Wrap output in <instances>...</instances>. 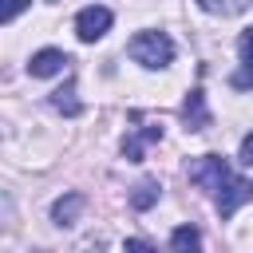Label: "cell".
<instances>
[{"mask_svg":"<svg viewBox=\"0 0 253 253\" xmlns=\"http://www.w3.org/2000/svg\"><path fill=\"white\" fill-rule=\"evenodd\" d=\"M237 55H241L245 71H253V28H245V32L237 36Z\"/></svg>","mask_w":253,"mask_h":253,"instance_id":"cell-12","label":"cell"},{"mask_svg":"<svg viewBox=\"0 0 253 253\" xmlns=\"http://www.w3.org/2000/svg\"><path fill=\"white\" fill-rule=\"evenodd\" d=\"M51 107L55 111H63V115H79L83 107H79V99H75V79H67L59 91H51Z\"/></svg>","mask_w":253,"mask_h":253,"instance_id":"cell-11","label":"cell"},{"mask_svg":"<svg viewBox=\"0 0 253 253\" xmlns=\"http://www.w3.org/2000/svg\"><path fill=\"white\" fill-rule=\"evenodd\" d=\"M111 8H103V4H87L79 16H75V36L83 40V43H95V40H103L107 32H111Z\"/></svg>","mask_w":253,"mask_h":253,"instance_id":"cell-3","label":"cell"},{"mask_svg":"<svg viewBox=\"0 0 253 253\" xmlns=\"http://www.w3.org/2000/svg\"><path fill=\"white\" fill-rule=\"evenodd\" d=\"M67 63H71V59H67L59 47H43V51H36V55L28 59V71H32L36 79H47V75H59Z\"/></svg>","mask_w":253,"mask_h":253,"instance_id":"cell-4","label":"cell"},{"mask_svg":"<svg viewBox=\"0 0 253 253\" xmlns=\"http://www.w3.org/2000/svg\"><path fill=\"white\" fill-rule=\"evenodd\" d=\"M182 119H186V130H206L210 126V107H206V91L194 87L182 103Z\"/></svg>","mask_w":253,"mask_h":253,"instance_id":"cell-5","label":"cell"},{"mask_svg":"<svg viewBox=\"0 0 253 253\" xmlns=\"http://www.w3.org/2000/svg\"><path fill=\"white\" fill-rule=\"evenodd\" d=\"M186 174H190V182H198V186L213 198V206H217L221 217H233L245 202H253V182L241 178L221 154H202V158H194Z\"/></svg>","mask_w":253,"mask_h":253,"instance_id":"cell-1","label":"cell"},{"mask_svg":"<svg viewBox=\"0 0 253 253\" xmlns=\"http://www.w3.org/2000/svg\"><path fill=\"white\" fill-rule=\"evenodd\" d=\"M83 206H87V198H83L79 190H67V194L51 206V221H55V225H71V221H79Z\"/></svg>","mask_w":253,"mask_h":253,"instance_id":"cell-6","label":"cell"},{"mask_svg":"<svg viewBox=\"0 0 253 253\" xmlns=\"http://www.w3.org/2000/svg\"><path fill=\"white\" fill-rule=\"evenodd\" d=\"M28 4H32V0H4V8H0V24H12Z\"/></svg>","mask_w":253,"mask_h":253,"instance_id":"cell-14","label":"cell"},{"mask_svg":"<svg viewBox=\"0 0 253 253\" xmlns=\"http://www.w3.org/2000/svg\"><path fill=\"white\" fill-rule=\"evenodd\" d=\"M198 8L210 16H241L253 8V0H198Z\"/></svg>","mask_w":253,"mask_h":253,"instance_id":"cell-9","label":"cell"},{"mask_svg":"<svg viewBox=\"0 0 253 253\" xmlns=\"http://www.w3.org/2000/svg\"><path fill=\"white\" fill-rule=\"evenodd\" d=\"M126 253H158L154 245H146L142 237H126Z\"/></svg>","mask_w":253,"mask_h":253,"instance_id":"cell-15","label":"cell"},{"mask_svg":"<svg viewBox=\"0 0 253 253\" xmlns=\"http://www.w3.org/2000/svg\"><path fill=\"white\" fill-rule=\"evenodd\" d=\"M75 253H107V237L103 233H91V237H83L75 245Z\"/></svg>","mask_w":253,"mask_h":253,"instance_id":"cell-13","label":"cell"},{"mask_svg":"<svg viewBox=\"0 0 253 253\" xmlns=\"http://www.w3.org/2000/svg\"><path fill=\"white\" fill-rule=\"evenodd\" d=\"M158 138H162V126H138V130H130L126 142H123L126 162H142V146L146 142H158Z\"/></svg>","mask_w":253,"mask_h":253,"instance_id":"cell-7","label":"cell"},{"mask_svg":"<svg viewBox=\"0 0 253 253\" xmlns=\"http://www.w3.org/2000/svg\"><path fill=\"white\" fill-rule=\"evenodd\" d=\"M170 249H174V253H202V233H198V225H178V229L170 233Z\"/></svg>","mask_w":253,"mask_h":253,"instance_id":"cell-8","label":"cell"},{"mask_svg":"<svg viewBox=\"0 0 253 253\" xmlns=\"http://www.w3.org/2000/svg\"><path fill=\"white\" fill-rule=\"evenodd\" d=\"M126 51H130V59L134 63H142V67H166L170 59H174V40L166 36V32H138L130 43H126Z\"/></svg>","mask_w":253,"mask_h":253,"instance_id":"cell-2","label":"cell"},{"mask_svg":"<svg viewBox=\"0 0 253 253\" xmlns=\"http://www.w3.org/2000/svg\"><path fill=\"white\" fill-rule=\"evenodd\" d=\"M158 194H162V186H158L154 178H142V182L130 190V206H134V210H150V206L158 202Z\"/></svg>","mask_w":253,"mask_h":253,"instance_id":"cell-10","label":"cell"},{"mask_svg":"<svg viewBox=\"0 0 253 253\" xmlns=\"http://www.w3.org/2000/svg\"><path fill=\"white\" fill-rule=\"evenodd\" d=\"M249 83H253V71H237L233 75V87H249Z\"/></svg>","mask_w":253,"mask_h":253,"instance_id":"cell-17","label":"cell"},{"mask_svg":"<svg viewBox=\"0 0 253 253\" xmlns=\"http://www.w3.org/2000/svg\"><path fill=\"white\" fill-rule=\"evenodd\" d=\"M237 158H241L245 166H253V130H249V134L241 138V154H237Z\"/></svg>","mask_w":253,"mask_h":253,"instance_id":"cell-16","label":"cell"}]
</instances>
